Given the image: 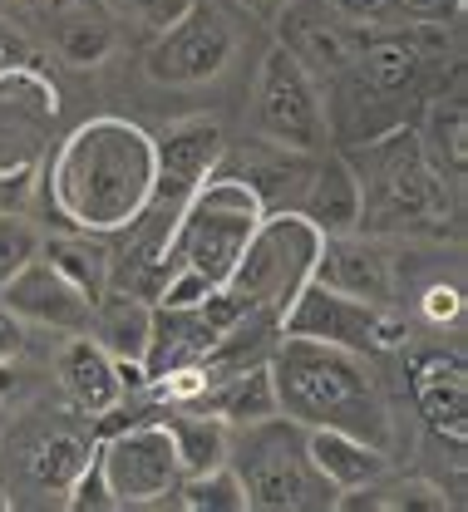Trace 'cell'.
Returning a JSON list of instances; mask_svg holds the SVG:
<instances>
[{
    "mask_svg": "<svg viewBox=\"0 0 468 512\" xmlns=\"http://www.w3.org/2000/svg\"><path fill=\"white\" fill-rule=\"evenodd\" d=\"M262 217H267V207L247 178H237V173L202 178L173 217L168 281L153 306H198L212 291H222Z\"/></svg>",
    "mask_w": 468,
    "mask_h": 512,
    "instance_id": "3957f363",
    "label": "cell"
},
{
    "mask_svg": "<svg viewBox=\"0 0 468 512\" xmlns=\"http://www.w3.org/2000/svg\"><path fill=\"white\" fill-rule=\"evenodd\" d=\"M163 424H168V434H173L183 478H188V473H207V468H217V463H227L232 424H222L217 414H202V409H173Z\"/></svg>",
    "mask_w": 468,
    "mask_h": 512,
    "instance_id": "cb8c5ba5",
    "label": "cell"
},
{
    "mask_svg": "<svg viewBox=\"0 0 468 512\" xmlns=\"http://www.w3.org/2000/svg\"><path fill=\"white\" fill-rule=\"evenodd\" d=\"M0 301L25 320V325L50 330V335H84V330H89V311H94V301H89L74 281H65L45 256L25 261V266L0 286Z\"/></svg>",
    "mask_w": 468,
    "mask_h": 512,
    "instance_id": "2e32d148",
    "label": "cell"
},
{
    "mask_svg": "<svg viewBox=\"0 0 468 512\" xmlns=\"http://www.w3.org/2000/svg\"><path fill=\"white\" fill-rule=\"evenodd\" d=\"M424 153L434 158V168L454 183H464V163H468V109L464 99H439L424 119V133H419Z\"/></svg>",
    "mask_w": 468,
    "mask_h": 512,
    "instance_id": "d4e9b609",
    "label": "cell"
},
{
    "mask_svg": "<svg viewBox=\"0 0 468 512\" xmlns=\"http://www.w3.org/2000/svg\"><path fill=\"white\" fill-rule=\"evenodd\" d=\"M242 5H252V10H281V5H291V0H242Z\"/></svg>",
    "mask_w": 468,
    "mask_h": 512,
    "instance_id": "d590c367",
    "label": "cell"
},
{
    "mask_svg": "<svg viewBox=\"0 0 468 512\" xmlns=\"http://www.w3.org/2000/svg\"><path fill=\"white\" fill-rule=\"evenodd\" d=\"M153 316H158V306L148 301V296H134V291H119V286H109L99 301H94V311H89V340L109 355V360H119V365H143L148 360V345H153ZM148 370V365H143Z\"/></svg>",
    "mask_w": 468,
    "mask_h": 512,
    "instance_id": "d6986e66",
    "label": "cell"
},
{
    "mask_svg": "<svg viewBox=\"0 0 468 512\" xmlns=\"http://www.w3.org/2000/svg\"><path fill=\"white\" fill-rule=\"evenodd\" d=\"M365 158L350 163L360 183V232L385 237V232H444L454 217V178L434 168L424 153L419 133L390 128L370 143H360Z\"/></svg>",
    "mask_w": 468,
    "mask_h": 512,
    "instance_id": "277c9868",
    "label": "cell"
},
{
    "mask_svg": "<svg viewBox=\"0 0 468 512\" xmlns=\"http://www.w3.org/2000/svg\"><path fill=\"white\" fill-rule=\"evenodd\" d=\"M65 508H74V512H109V508H114V493H109V483H104L99 458H89V463L79 468V478L69 483Z\"/></svg>",
    "mask_w": 468,
    "mask_h": 512,
    "instance_id": "4dcf8cb0",
    "label": "cell"
},
{
    "mask_svg": "<svg viewBox=\"0 0 468 512\" xmlns=\"http://www.w3.org/2000/svg\"><path fill=\"white\" fill-rule=\"evenodd\" d=\"M276 15H281V40H276V45H281L286 55H296L301 69H306L321 89L355 69L360 50H365V35H370V25L340 15L331 0H291V5H281Z\"/></svg>",
    "mask_w": 468,
    "mask_h": 512,
    "instance_id": "4fadbf2b",
    "label": "cell"
},
{
    "mask_svg": "<svg viewBox=\"0 0 468 512\" xmlns=\"http://www.w3.org/2000/svg\"><path fill=\"white\" fill-rule=\"evenodd\" d=\"M84 419V414H79ZM79 419L65 414H25L20 424L5 419L0 434V488L15 503H55L65 508L69 483L79 478V468L94 458V429H84Z\"/></svg>",
    "mask_w": 468,
    "mask_h": 512,
    "instance_id": "8992f818",
    "label": "cell"
},
{
    "mask_svg": "<svg viewBox=\"0 0 468 512\" xmlns=\"http://www.w3.org/2000/svg\"><path fill=\"white\" fill-rule=\"evenodd\" d=\"M276 384V409L306 429H340L380 448H395V409L375 375L370 355L321 340L281 335L267 360Z\"/></svg>",
    "mask_w": 468,
    "mask_h": 512,
    "instance_id": "7a4b0ae2",
    "label": "cell"
},
{
    "mask_svg": "<svg viewBox=\"0 0 468 512\" xmlns=\"http://www.w3.org/2000/svg\"><path fill=\"white\" fill-rule=\"evenodd\" d=\"M153 133L129 119H89L45 158V192L74 232L114 237L134 227L153 202Z\"/></svg>",
    "mask_w": 468,
    "mask_h": 512,
    "instance_id": "6da1fadb",
    "label": "cell"
},
{
    "mask_svg": "<svg viewBox=\"0 0 468 512\" xmlns=\"http://www.w3.org/2000/svg\"><path fill=\"white\" fill-rule=\"evenodd\" d=\"M335 508H375V512H444L449 508V493L439 483H424V478H380L360 493H340Z\"/></svg>",
    "mask_w": 468,
    "mask_h": 512,
    "instance_id": "484cf974",
    "label": "cell"
},
{
    "mask_svg": "<svg viewBox=\"0 0 468 512\" xmlns=\"http://www.w3.org/2000/svg\"><path fill=\"white\" fill-rule=\"evenodd\" d=\"M222 153H227V133H222L217 119H207V114L173 119L153 138V163H158L153 202L183 207V197L198 188L202 178H212L222 168Z\"/></svg>",
    "mask_w": 468,
    "mask_h": 512,
    "instance_id": "9a60e30c",
    "label": "cell"
},
{
    "mask_svg": "<svg viewBox=\"0 0 468 512\" xmlns=\"http://www.w3.org/2000/svg\"><path fill=\"white\" fill-rule=\"evenodd\" d=\"M276 335H301V340H321V345H340V350L380 355V350L404 345V320L385 306H370V301H355L321 281H306L291 296V306L281 311Z\"/></svg>",
    "mask_w": 468,
    "mask_h": 512,
    "instance_id": "8fae6325",
    "label": "cell"
},
{
    "mask_svg": "<svg viewBox=\"0 0 468 512\" xmlns=\"http://www.w3.org/2000/svg\"><path fill=\"white\" fill-rule=\"evenodd\" d=\"M0 512H10V498H5V488H0Z\"/></svg>",
    "mask_w": 468,
    "mask_h": 512,
    "instance_id": "74e56055",
    "label": "cell"
},
{
    "mask_svg": "<svg viewBox=\"0 0 468 512\" xmlns=\"http://www.w3.org/2000/svg\"><path fill=\"white\" fill-rule=\"evenodd\" d=\"M20 60H30V40H25L10 20H0V69H5V64H20Z\"/></svg>",
    "mask_w": 468,
    "mask_h": 512,
    "instance_id": "e575fe53",
    "label": "cell"
},
{
    "mask_svg": "<svg viewBox=\"0 0 468 512\" xmlns=\"http://www.w3.org/2000/svg\"><path fill=\"white\" fill-rule=\"evenodd\" d=\"M40 256H45V261H50V266H55L65 281H74V286H79L89 301H99V296L109 291V276H114V247H109L104 237L65 227V232L45 237Z\"/></svg>",
    "mask_w": 468,
    "mask_h": 512,
    "instance_id": "603a6c76",
    "label": "cell"
},
{
    "mask_svg": "<svg viewBox=\"0 0 468 512\" xmlns=\"http://www.w3.org/2000/svg\"><path fill=\"white\" fill-rule=\"evenodd\" d=\"M242 35H237V20L222 0H193L168 30L153 35L143 69L153 84H168V89H198L207 79H217L232 55H237Z\"/></svg>",
    "mask_w": 468,
    "mask_h": 512,
    "instance_id": "9c48e42d",
    "label": "cell"
},
{
    "mask_svg": "<svg viewBox=\"0 0 468 512\" xmlns=\"http://www.w3.org/2000/svg\"><path fill=\"white\" fill-rule=\"evenodd\" d=\"M217 365V360H212ZM183 409H202V414H217L222 424H257V419H271L281 414L276 409V384H271V370L267 365H247V370H232V375H212L207 389H202L193 404Z\"/></svg>",
    "mask_w": 468,
    "mask_h": 512,
    "instance_id": "7402d4cb",
    "label": "cell"
},
{
    "mask_svg": "<svg viewBox=\"0 0 468 512\" xmlns=\"http://www.w3.org/2000/svg\"><path fill=\"white\" fill-rule=\"evenodd\" d=\"M409 394L419 419L449 439L454 448H464L468 439V370L459 350H434V355H414L409 360Z\"/></svg>",
    "mask_w": 468,
    "mask_h": 512,
    "instance_id": "e0dca14e",
    "label": "cell"
},
{
    "mask_svg": "<svg viewBox=\"0 0 468 512\" xmlns=\"http://www.w3.org/2000/svg\"><path fill=\"white\" fill-rule=\"evenodd\" d=\"M227 463L242 478L247 512H321L335 508V488L311 463L306 424L271 414L257 424H237Z\"/></svg>",
    "mask_w": 468,
    "mask_h": 512,
    "instance_id": "5b68a950",
    "label": "cell"
},
{
    "mask_svg": "<svg viewBox=\"0 0 468 512\" xmlns=\"http://www.w3.org/2000/svg\"><path fill=\"white\" fill-rule=\"evenodd\" d=\"M45 247V232L30 222V212H5L0 207V286L25 266V261H35Z\"/></svg>",
    "mask_w": 468,
    "mask_h": 512,
    "instance_id": "f1b7e54d",
    "label": "cell"
},
{
    "mask_svg": "<svg viewBox=\"0 0 468 512\" xmlns=\"http://www.w3.org/2000/svg\"><path fill=\"white\" fill-rule=\"evenodd\" d=\"M50 370H55V384L65 389V399L84 419H109L129 399V389L119 380V365L89 335H65Z\"/></svg>",
    "mask_w": 468,
    "mask_h": 512,
    "instance_id": "ac0fdd59",
    "label": "cell"
},
{
    "mask_svg": "<svg viewBox=\"0 0 468 512\" xmlns=\"http://www.w3.org/2000/svg\"><path fill=\"white\" fill-rule=\"evenodd\" d=\"M419 316L429 320L434 330L459 325V320H464V286H459V281H434V286L419 296Z\"/></svg>",
    "mask_w": 468,
    "mask_h": 512,
    "instance_id": "1f68e13d",
    "label": "cell"
},
{
    "mask_svg": "<svg viewBox=\"0 0 468 512\" xmlns=\"http://www.w3.org/2000/svg\"><path fill=\"white\" fill-rule=\"evenodd\" d=\"M94 458L104 468V483L114 493V508H168L178 493V448L163 419H143L129 429H114L94 444Z\"/></svg>",
    "mask_w": 468,
    "mask_h": 512,
    "instance_id": "7c38bea8",
    "label": "cell"
},
{
    "mask_svg": "<svg viewBox=\"0 0 468 512\" xmlns=\"http://www.w3.org/2000/svg\"><path fill=\"white\" fill-rule=\"evenodd\" d=\"M306 444H311V463L335 488V498L360 493V488H370L390 473V448L370 444V439H355V434H340V429H306Z\"/></svg>",
    "mask_w": 468,
    "mask_h": 512,
    "instance_id": "44dd1931",
    "label": "cell"
},
{
    "mask_svg": "<svg viewBox=\"0 0 468 512\" xmlns=\"http://www.w3.org/2000/svg\"><path fill=\"white\" fill-rule=\"evenodd\" d=\"M252 104H257V133L281 153H321L331 143L326 89L281 45H271L262 69H257Z\"/></svg>",
    "mask_w": 468,
    "mask_h": 512,
    "instance_id": "ba28073f",
    "label": "cell"
},
{
    "mask_svg": "<svg viewBox=\"0 0 468 512\" xmlns=\"http://www.w3.org/2000/svg\"><path fill=\"white\" fill-rule=\"evenodd\" d=\"M60 84L35 60L0 69V178L40 173L60 143Z\"/></svg>",
    "mask_w": 468,
    "mask_h": 512,
    "instance_id": "30bf717a",
    "label": "cell"
},
{
    "mask_svg": "<svg viewBox=\"0 0 468 512\" xmlns=\"http://www.w3.org/2000/svg\"><path fill=\"white\" fill-rule=\"evenodd\" d=\"M291 212H301L321 237H340V232H360V183H355V168H350V158H321L311 173H306V183H301V197H296V207Z\"/></svg>",
    "mask_w": 468,
    "mask_h": 512,
    "instance_id": "ffe728a7",
    "label": "cell"
},
{
    "mask_svg": "<svg viewBox=\"0 0 468 512\" xmlns=\"http://www.w3.org/2000/svg\"><path fill=\"white\" fill-rule=\"evenodd\" d=\"M55 45H60L65 64H74V69H94V64H104L114 55V30L99 25V20L74 15V20L60 25V40H55Z\"/></svg>",
    "mask_w": 468,
    "mask_h": 512,
    "instance_id": "83f0119b",
    "label": "cell"
},
{
    "mask_svg": "<svg viewBox=\"0 0 468 512\" xmlns=\"http://www.w3.org/2000/svg\"><path fill=\"white\" fill-rule=\"evenodd\" d=\"M5 419H10V409H5V404H0V434H5Z\"/></svg>",
    "mask_w": 468,
    "mask_h": 512,
    "instance_id": "8d00e7d4",
    "label": "cell"
},
{
    "mask_svg": "<svg viewBox=\"0 0 468 512\" xmlns=\"http://www.w3.org/2000/svg\"><path fill=\"white\" fill-rule=\"evenodd\" d=\"M340 15H350V20H360V25H380V20H390L395 10H400L404 0H331Z\"/></svg>",
    "mask_w": 468,
    "mask_h": 512,
    "instance_id": "836d02e7",
    "label": "cell"
},
{
    "mask_svg": "<svg viewBox=\"0 0 468 512\" xmlns=\"http://www.w3.org/2000/svg\"><path fill=\"white\" fill-rule=\"evenodd\" d=\"M316 252H321V232L281 207V212H267L247 242V252L237 256L232 276H227V296L242 306V316H257V320H281V311L291 306V296L311 281L316 271Z\"/></svg>",
    "mask_w": 468,
    "mask_h": 512,
    "instance_id": "52a82bcc",
    "label": "cell"
},
{
    "mask_svg": "<svg viewBox=\"0 0 468 512\" xmlns=\"http://www.w3.org/2000/svg\"><path fill=\"white\" fill-rule=\"evenodd\" d=\"M173 508H183V512H247V493H242V478L232 473V463H217V468H207V473L178 478Z\"/></svg>",
    "mask_w": 468,
    "mask_h": 512,
    "instance_id": "4316f807",
    "label": "cell"
},
{
    "mask_svg": "<svg viewBox=\"0 0 468 512\" xmlns=\"http://www.w3.org/2000/svg\"><path fill=\"white\" fill-rule=\"evenodd\" d=\"M25 345H30V325L0 301V365H5V360H20V355H25Z\"/></svg>",
    "mask_w": 468,
    "mask_h": 512,
    "instance_id": "d6a6232c",
    "label": "cell"
},
{
    "mask_svg": "<svg viewBox=\"0 0 468 512\" xmlns=\"http://www.w3.org/2000/svg\"><path fill=\"white\" fill-rule=\"evenodd\" d=\"M311 281L345 291L355 301H370V306H385L395 311L400 301V271H395V256L385 252L380 237L370 232H340V237H321V252H316V271Z\"/></svg>",
    "mask_w": 468,
    "mask_h": 512,
    "instance_id": "5bb4252c",
    "label": "cell"
},
{
    "mask_svg": "<svg viewBox=\"0 0 468 512\" xmlns=\"http://www.w3.org/2000/svg\"><path fill=\"white\" fill-rule=\"evenodd\" d=\"M193 0H104V10L114 20H129V25H143V30H168Z\"/></svg>",
    "mask_w": 468,
    "mask_h": 512,
    "instance_id": "f546056e",
    "label": "cell"
}]
</instances>
